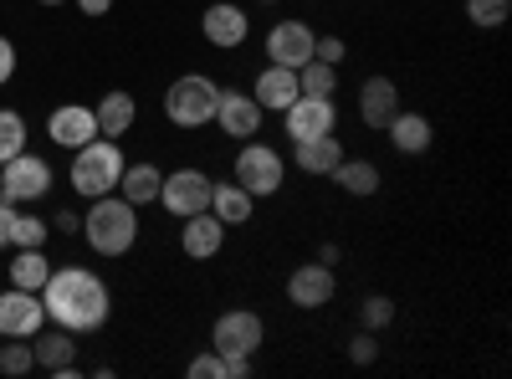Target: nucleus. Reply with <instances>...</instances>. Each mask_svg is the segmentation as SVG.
<instances>
[{"label":"nucleus","mask_w":512,"mask_h":379,"mask_svg":"<svg viewBox=\"0 0 512 379\" xmlns=\"http://www.w3.org/2000/svg\"><path fill=\"white\" fill-rule=\"evenodd\" d=\"M216 98H221V82H210L205 72H185L169 82L164 93V118L180 123V129H205L216 118Z\"/></svg>","instance_id":"4"},{"label":"nucleus","mask_w":512,"mask_h":379,"mask_svg":"<svg viewBox=\"0 0 512 379\" xmlns=\"http://www.w3.org/2000/svg\"><path fill=\"white\" fill-rule=\"evenodd\" d=\"M328 180L344 195H374L379 190V164L374 159H338V170Z\"/></svg>","instance_id":"26"},{"label":"nucleus","mask_w":512,"mask_h":379,"mask_svg":"<svg viewBox=\"0 0 512 379\" xmlns=\"http://www.w3.org/2000/svg\"><path fill=\"white\" fill-rule=\"evenodd\" d=\"M384 134H390V144L400 149V154H425V149H431V118H425V113H395L390 123H384Z\"/></svg>","instance_id":"20"},{"label":"nucleus","mask_w":512,"mask_h":379,"mask_svg":"<svg viewBox=\"0 0 512 379\" xmlns=\"http://www.w3.org/2000/svg\"><path fill=\"white\" fill-rule=\"evenodd\" d=\"M262 318L256 313H246V308H231V313H221L216 318V328H210V349H216L221 359H236V354H256L262 349Z\"/></svg>","instance_id":"8"},{"label":"nucleus","mask_w":512,"mask_h":379,"mask_svg":"<svg viewBox=\"0 0 512 379\" xmlns=\"http://www.w3.org/2000/svg\"><path fill=\"white\" fill-rule=\"evenodd\" d=\"M52 277V257H47V246H16V257H11V287H26V292H41Z\"/></svg>","instance_id":"21"},{"label":"nucleus","mask_w":512,"mask_h":379,"mask_svg":"<svg viewBox=\"0 0 512 379\" xmlns=\"http://www.w3.org/2000/svg\"><path fill=\"white\" fill-rule=\"evenodd\" d=\"M159 185H164V170H159V164H123L118 195H123L128 205H154V200H159Z\"/></svg>","instance_id":"23"},{"label":"nucleus","mask_w":512,"mask_h":379,"mask_svg":"<svg viewBox=\"0 0 512 379\" xmlns=\"http://www.w3.org/2000/svg\"><path fill=\"white\" fill-rule=\"evenodd\" d=\"M52 226L72 236V231H82V216H72V210H62V216H52Z\"/></svg>","instance_id":"39"},{"label":"nucleus","mask_w":512,"mask_h":379,"mask_svg":"<svg viewBox=\"0 0 512 379\" xmlns=\"http://www.w3.org/2000/svg\"><path fill=\"white\" fill-rule=\"evenodd\" d=\"M292 154H297V170H308V175H333L338 159H344V144H338L333 134H323V139L292 144Z\"/></svg>","instance_id":"25"},{"label":"nucleus","mask_w":512,"mask_h":379,"mask_svg":"<svg viewBox=\"0 0 512 379\" xmlns=\"http://www.w3.org/2000/svg\"><path fill=\"white\" fill-rule=\"evenodd\" d=\"M41 6H62V0H41Z\"/></svg>","instance_id":"40"},{"label":"nucleus","mask_w":512,"mask_h":379,"mask_svg":"<svg viewBox=\"0 0 512 379\" xmlns=\"http://www.w3.org/2000/svg\"><path fill=\"white\" fill-rule=\"evenodd\" d=\"M41 308L47 318L67 333H98L113 313V298H108V282L88 267H52L47 287H41Z\"/></svg>","instance_id":"1"},{"label":"nucleus","mask_w":512,"mask_h":379,"mask_svg":"<svg viewBox=\"0 0 512 379\" xmlns=\"http://www.w3.org/2000/svg\"><path fill=\"white\" fill-rule=\"evenodd\" d=\"M31 354H36L41 369H52V374H62V369L77 364V344H72L67 328H57V333H31Z\"/></svg>","instance_id":"24"},{"label":"nucleus","mask_w":512,"mask_h":379,"mask_svg":"<svg viewBox=\"0 0 512 379\" xmlns=\"http://www.w3.org/2000/svg\"><path fill=\"white\" fill-rule=\"evenodd\" d=\"M47 190H52V164L41 159V154L21 149L16 159L0 164V200H11V205H31V200H41Z\"/></svg>","instance_id":"6"},{"label":"nucleus","mask_w":512,"mask_h":379,"mask_svg":"<svg viewBox=\"0 0 512 379\" xmlns=\"http://www.w3.org/2000/svg\"><path fill=\"white\" fill-rule=\"evenodd\" d=\"M21 149H26V118L11 113V108H0V164L16 159Z\"/></svg>","instance_id":"29"},{"label":"nucleus","mask_w":512,"mask_h":379,"mask_svg":"<svg viewBox=\"0 0 512 379\" xmlns=\"http://www.w3.org/2000/svg\"><path fill=\"white\" fill-rule=\"evenodd\" d=\"M47 139H52L57 149H82L88 139H98V118H93V108H77V103L52 108V118H47Z\"/></svg>","instance_id":"15"},{"label":"nucleus","mask_w":512,"mask_h":379,"mask_svg":"<svg viewBox=\"0 0 512 379\" xmlns=\"http://www.w3.org/2000/svg\"><path fill=\"white\" fill-rule=\"evenodd\" d=\"M349 359L354 364H374L379 359V339H374V333H359V339L349 344Z\"/></svg>","instance_id":"35"},{"label":"nucleus","mask_w":512,"mask_h":379,"mask_svg":"<svg viewBox=\"0 0 512 379\" xmlns=\"http://www.w3.org/2000/svg\"><path fill=\"white\" fill-rule=\"evenodd\" d=\"M11 216H16V205L0 200V246H11Z\"/></svg>","instance_id":"37"},{"label":"nucleus","mask_w":512,"mask_h":379,"mask_svg":"<svg viewBox=\"0 0 512 379\" xmlns=\"http://www.w3.org/2000/svg\"><path fill=\"white\" fill-rule=\"evenodd\" d=\"M77 11H82V16H108L113 0H77Z\"/></svg>","instance_id":"38"},{"label":"nucleus","mask_w":512,"mask_h":379,"mask_svg":"<svg viewBox=\"0 0 512 379\" xmlns=\"http://www.w3.org/2000/svg\"><path fill=\"white\" fill-rule=\"evenodd\" d=\"M333 292H338V277H333L328 262H303V267H292V277H287V303L303 308V313L328 308Z\"/></svg>","instance_id":"10"},{"label":"nucleus","mask_w":512,"mask_h":379,"mask_svg":"<svg viewBox=\"0 0 512 379\" xmlns=\"http://www.w3.org/2000/svg\"><path fill=\"white\" fill-rule=\"evenodd\" d=\"M47 323V308H41V292L11 287L0 292V339H31Z\"/></svg>","instance_id":"11"},{"label":"nucleus","mask_w":512,"mask_h":379,"mask_svg":"<svg viewBox=\"0 0 512 379\" xmlns=\"http://www.w3.org/2000/svg\"><path fill=\"white\" fill-rule=\"evenodd\" d=\"M507 16H512V0H466V21L482 31H497Z\"/></svg>","instance_id":"30"},{"label":"nucleus","mask_w":512,"mask_h":379,"mask_svg":"<svg viewBox=\"0 0 512 379\" xmlns=\"http://www.w3.org/2000/svg\"><path fill=\"white\" fill-rule=\"evenodd\" d=\"M282 180H287V159L272 149V144H262V139H246L241 149H236V185L246 190V195H277L282 190Z\"/></svg>","instance_id":"5"},{"label":"nucleus","mask_w":512,"mask_h":379,"mask_svg":"<svg viewBox=\"0 0 512 379\" xmlns=\"http://www.w3.org/2000/svg\"><path fill=\"white\" fill-rule=\"evenodd\" d=\"M282 129L292 144H303V139H323L338 129V108L333 98H308V93H297L287 108H282Z\"/></svg>","instance_id":"7"},{"label":"nucleus","mask_w":512,"mask_h":379,"mask_svg":"<svg viewBox=\"0 0 512 379\" xmlns=\"http://www.w3.org/2000/svg\"><path fill=\"white\" fill-rule=\"evenodd\" d=\"M359 318H364L369 333H379V328H390V323H395V303L384 298V292H369V298L359 303Z\"/></svg>","instance_id":"31"},{"label":"nucleus","mask_w":512,"mask_h":379,"mask_svg":"<svg viewBox=\"0 0 512 379\" xmlns=\"http://www.w3.org/2000/svg\"><path fill=\"white\" fill-rule=\"evenodd\" d=\"M82 236L98 257H123L139 241V205H128L123 195H98L93 210L82 216Z\"/></svg>","instance_id":"2"},{"label":"nucleus","mask_w":512,"mask_h":379,"mask_svg":"<svg viewBox=\"0 0 512 379\" xmlns=\"http://www.w3.org/2000/svg\"><path fill=\"white\" fill-rule=\"evenodd\" d=\"M47 236H52V221H41V216H31V210L16 205V216H11V246H47Z\"/></svg>","instance_id":"28"},{"label":"nucleus","mask_w":512,"mask_h":379,"mask_svg":"<svg viewBox=\"0 0 512 379\" xmlns=\"http://www.w3.org/2000/svg\"><path fill=\"white\" fill-rule=\"evenodd\" d=\"M31 369H36V354H31V344H21V339L0 344V374H31Z\"/></svg>","instance_id":"32"},{"label":"nucleus","mask_w":512,"mask_h":379,"mask_svg":"<svg viewBox=\"0 0 512 379\" xmlns=\"http://www.w3.org/2000/svg\"><path fill=\"white\" fill-rule=\"evenodd\" d=\"M210 190H216V180H210L205 170H175L164 175L159 185V205L169 210V216H195V210H210Z\"/></svg>","instance_id":"9"},{"label":"nucleus","mask_w":512,"mask_h":379,"mask_svg":"<svg viewBox=\"0 0 512 379\" xmlns=\"http://www.w3.org/2000/svg\"><path fill=\"white\" fill-rule=\"evenodd\" d=\"M344 52H349L344 36H318V41H313V57H318V62H333V67H338V62H344Z\"/></svg>","instance_id":"34"},{"label":"nucleus","mask_w":512,"mask_h":379,"mask_svg":"<svg viewBox=\"0 0 512 379\" xmlns=\"http://www.w3.org/2000/svg\"><path fill=\"white\" fill-rule=\"evenodd\" d=\"M313 26L308 21H277L272 31H267V57L277 62V67H303V62H313Z\"/></svg>","instance_id":"13"},{"label":"nucleus","mask_w":512,"mask_h":379,"mask_svg":"<svg viewBox=\"0 0 512 379\" xmlns=\"http://www.w3.org/2000/svg\"><path fill=\"white\" fill-rule=\"evenodd\" d=\"M200 31H205V41H210V47L236 52L241 41L251 36V16H246L241 6H231V0H216V6H205V16H200Z\"/></svg>","instance_id":"14"},{"label":"nucleus","mask_w":512,"mask_h":379,"mask_svg":"<svg viewBox=\"0 0 512 379\" xmlns=\"http://www.w3.org/2000/svg\"><path fill=\"white\" fill-rule=\"evenodd\" d=\"M190 379H226V359L216 354V349H205V354H195L190 359V369H185Z\"/></svg>","instance_id":"33"},{"label":"nucleus","mask_w":512,"mask_h":379,"mask_svg":"<svg viewBox=\"0 0 512 379\" xmlns=\"http://www.w3.org/2000/svg\"><path fill=\"white\" fill-rule=\"evenodd\" d=\"M93 118H98V134H103V139H123L128 129H134V118H139V103H134V93L113 88V93L98 98Z\"/></svg>","instance_id":"19"},{"label":"nucleus","mask_w":512,"mask_h":379,"mask_svg":"<svg viewBox=\"0 0 512 379\" xmlns=\"http://www.w3.org/2000/svg\"><path fill=\"white\" fill-rule=\"evenodd\" d=\"M262 103H256L251 93H241V88H221V98H216V118L210 123H221V134L226 139H256V129H262Z\"/></svg>","instance_id":"12"},{"label":"nucleus","mask_w":512,"mask_h":379,"mask_svg":"<svg viewBox=\"0 0 512 379\" xmlns=\"http://www.w3.org/2000/svg\"><path fill=\"white\" fill-rule=\"evenodd\" d=\"M251 210H256V195H246L236 180H226V185L210 190V216H216L221 226H246Z\"/></svg>","instance_id":"22"},{"label":"nucleus","mask_w":512,"mask_h":379,"mask_svg":"<svg viewBox=\"0 0 512 379\" xmlns=\"http://www.w3.org/2000/svg\"><path fill=\"white\" fill-rule=\"evenodd\" d=\"M180 246H185V257L210 262V257H216V251L226 246V226L210 216V210H195V216L180 221Z\"/></svg>","instance_id":"16"},{"label":"nucleus","mask_w":512,"mask_h":379,"mask_svg":"<svg viewBox=\"0 0 512 379\" xmlns=\"http://www.w3.org/2000/svg\"><path fill=\"white\" fill-rule=\"evenodd\" d=\"M123 149H118V139H88L82 149H72V190L77 195H88V200H98V195H113L118 190V180H123Z\"/></svg>","instance_id":"3"},{"label":"nucleus","mask_w":512,"mask_h":379,"mask_svg":"<svg viewBox=\"0 0 512 379\" xmlns=\"http://www.w3.org/2000/svg\"><path fill=\"white\" fill-rule=\"evenodd\" d=\"M16 77V47H11V36H0V88Z\"/></svg>","instance_id":"36"},{"label":"nucleus","mask_w":512,"mask_h":379,"mask_svg":"<svg viewBox=\"0 0 512 379\" xmlns=\"http://www.w3.org/2000/svg\"><path fill=\"white\" fill-rule=\"evenodd\" d=\"M297 93H303V88H297V72H292V67H277V62L251 82V98L262 103V113H282Z\"/></svg>","instance_id":"18"},{"label":"nucleus","mask_w":512,"mask_h":379,"mask_svg":"<svg viewBox=\"0 0 512 379\" xmlns=\"http://www.w3.org/2000/svg\"><path fill=\"white\" fill-rule=\"evenodd\" d=\"M395 113H400V88L390 77H369L359 88V118L369 123V129H384Z\"/></svg>","instance_id":"17"},{"label":"nucleus","mask_w":512,"mask_h":379,"mask_svg":"<svg viewBox=\"0 0 512 379\" xmlns=\"http://www.w3.org/2000/svg\"><path fill=\"white\" fill-rule=\"evenodd\" d=\"M297 88H303L308 98H333L338 93V67L333 62H303V67H297Z\"/></svg>","instance_id":"27"}]
</instances>
